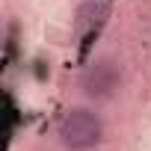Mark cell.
Instances as JSON below:
<instances>
[{
    "label": "cell",
    "instance_id": "6da1fadb",
    "mask_svg": "<svg viewBox=\"0 0 151 151\" xmlns=\"http://www.w3.org/2000/svg\"><path fill=\"white\" fill-rule=\"evenodd\" d=\"M59 136H62V142H65L71 151H89V148H95V145L101 142L104 124H101V119H98L92 110L77 107V110H68V113L62 116V122H59Z\"/></svg>",
    "mask_w": 151,
    "mask_h": 151
},
{
    "label": "cell",
    "instance_id": "7a4b0ae2",
    "mask_svg": "<svg viewBox=\"0 0 151 151\" xmlns=\"http://www.w3.org/2000/svg\"><path fill=\"white\" fill-rule=\"evenodd\" d=\"M116 86H119V68L110 59L95 62L89 68V74H86V80H83V89H86L89 98H107Z\"/></svg>",
    "mask_w": 151,
    "mask_h": 151
}]
</instances>
